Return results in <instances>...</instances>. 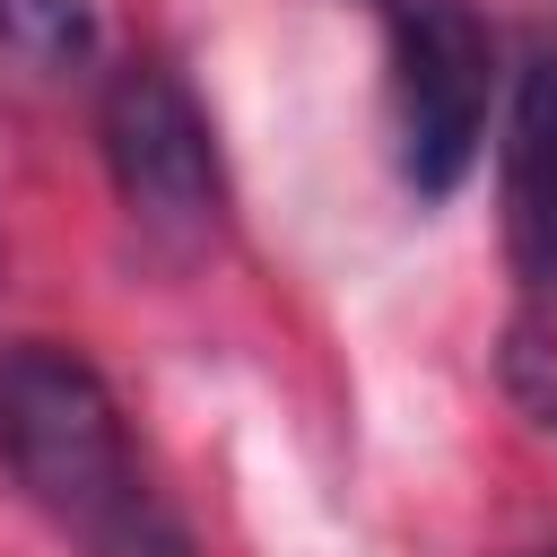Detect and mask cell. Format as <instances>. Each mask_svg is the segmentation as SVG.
Returning <instances> with one entry per match:
<instances>
[{
  "mask_svg": "<svg viewBox=\"0 0 557 557\" xmlns=\"http://www.w3.org/2000/svg\"><path fill=\"white\" fill-rule=\"evenodd\" d=\"M96 139L113 165V191L131 209V226L157 252H200L226 226V165H218V131L200 113V96L165 70V61H122L104 78L96 104Z\"/></svg>",
  "mask_w": 557,
  "mask_h": 557,
  "instance_id": "2",
  "label": "cell"
},
{
  "mask_svg": "<svg viewBox=\"0 0 557 557\" xmlns=\"http://www.w3.org/2000/svg\"><path fill=\"white\" fill-rule=\"evenodd\" d=\"M392 44V148L418 200H453L479 165L496 52L470 0H366Z\"/></svg>",
  "mask_w": 557,
  "mask_h": 557,
  "instance_id": "3",
  "label": "cell"
},
{
  "mask_svg": "<svg viewBox=\"0 0 557 557\" xmlns=\"http://www.w3.org/2000/svg\"><path fill=\"white\" fill-rule=\"evenodd\" d=\"M0 52L17 70H78L96 52V0H0Z\"/></svg>",
  "mask_w": 557,
  "mask_h": 557,
  "instance_id": "5",
  "label": "cell"
},
{
  "mask_svg": "<svg viewBox=\"0 0 557 557\" xmlns=\"http://www.w3.org/2000/svg\"><path fill=\"white\" fill-rule=\"evenodd\" d=\"M505 392L557 435V287H531V305L505 331Z\"/></svg>",
  "mask_w": 557,
  "mask_h": 557,
  "instance_id": "6",
  "label": "cell"
},
{
  "mask_svg": "<svg viewBox=\"0 0 557 557\" xmlns=\"http://www.w3.org/2000/svg\"><path fill=\"white\" fill-rule=\"evenodd\" d=\"M505 261L522 287H557V52L540 44L505 96Z\"/></svg>",
  "mask_w": 557,
  "mask_h": 557,
  "instance_id": "4",
  "label": "cell"
},
{
  "mask_svg": "<svg viewBox=\"0 0 557 557\" xmlns=\"http://www.w3.org/2000/svg\"><path fill=\"white\" fill-rule=\"evenodd\" d=\"M531 557H557V548H531Z\"/></svg>",
  "mask_w": 557,
  "mask_h": 557,
  "instance_id": "7",
  "label": "cell"
},
{
  "mask_svg": "<svg viewBox=\"0 0 557 557\" xmlns=\"http://www.w3.org/2000/svg\"><path fill=\"white\" fill-rule=\"evenodd\" d=\"M0 479L78 557H200L191 522L131 453L113 383L61 339L0 348Z\"/></svg>",
  "mask_w": 557,
  "mask_h": 557,
  "instance_id": "1",
  "label": "cell"
}]
</instances>
